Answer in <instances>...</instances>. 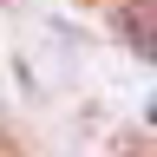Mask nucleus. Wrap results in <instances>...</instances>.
<instances>
[{"label":"nucleus","mask_w":157,"mask_h":157,"mask_svg":"<svg viewBox=\"0 0 157 157\" xmlns=\"http://www.w3.org/2000/svg\"><path fill=\"white\" fill-rule=\"evenodd\" d=\"M151 118H157V105H151Z\"/></svg>","instance_id":"nucleus-2"},{"label":"nucleus","mask_w":157,"mask_h":157,"mask_svg":"<svg viewBox=\"0 0 157 157\" xmlns=\"http://www.w3.org/2000/svg\"><path fill=\"white\" fill-rule=\"evenodd\" d=\"M118 33L144 59H157V0H124V7H118Z\"/></svg>","instance_id":"nucleus-1"}]
</instances>
